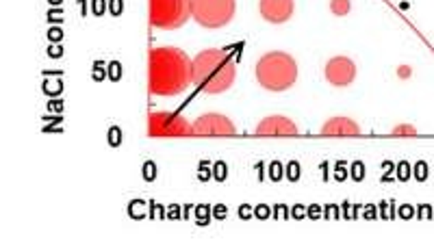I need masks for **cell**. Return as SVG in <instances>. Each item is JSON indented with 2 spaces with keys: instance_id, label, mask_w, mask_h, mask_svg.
Here are the masks:
<instances>
[{
  "instance_id": "6da1fadb",
  "label": "cell",
  "mask_w": 434,
  "mask_h": 247,
  "mask_svg": "<svg viewBox=\"0 0 434 247\" xmlns=\"http://www.w3.org/2000/svg\"><path fill=\"white\" fill-rule=\"evenodd\" d=\"M150 94L154 96H178L194 83L192 61L180 48H154L150 52Z\"/></svg>"
},
{
  "instance_id": "7a4b0ae2",
  "label": "cell",
  "mask_w": 434,
  "mask_h": 247,
  "mask_svg": "<svg viewBox=\"0 0 434 247\" xmlns=\"http://www.w3.org/2000/svg\"><path fill=\"white\" fill-rule=\"evenodd\" d=\"M237 68L226 50H202L192 61L194 85L204 94H224L235 83Z\"/></svg>"
},
{
  "instance_id": "3957f363",
  "label": "cell",
  "mask_w": 434,
  "mask_h": 247,
  "mask_svg": "<svg viewBox=\"0 0 434 247\" xmlns=\"http://www.w3.org/2000/svg\"><path fill=\"white\" fill-rule=\"evenodd\" d=\"M257 80L269 91H285L298 80L295 59L287 52H267L257 64Z\"/></svg>"
},
{
  "instance_id": "277c9868",
  "label": "cell",
  "mask_w": 434,
  "mask_h": 247,
  "mask_svg": "<svg viewBox=\"0 0 434 247\" xmlns=\"http://www.w3.org/2000/svg\"><path fill=\"white\" fill-rule=\"evenodd\" d=\"M192 18V0H150V24L154 28H180Z\"/></svg>"
},
{
  "instance_id": "5b68a950",
  "label": "cell",
  "mask_w": 434,
  "mask_h": 247,
  "mask_svg": "<svg viewBox=\"0 0 434 247\" xmlns=\"http://www.w3.org/2000/svg\"><path fill=\"white\" fill-rule=\"evenodd\" d=\"M192 16L204 28H222L235 18V0H192Z\"/></svg>"
},
{
  "instance_id": "8992f818",
  "label": "cell",
  "mask_w": 434,
  "mask_h": 247,
  "mask_svg": "<svg viewBox=\"0 0 434 247\" xmlns=\"http://www.w3.org/2000/svg\"><path fill=\"white\" fill-rule=\"evenodd\" d=\"M148 135L150 137H189L194 126L178 113H150L148 117Z\"/></svg>"
},
{
  "instance_id": "52a82bcc",
  "label": "cell",
  "mask_w": 434,
  "mask_h": 247,
  "mask_svg": "<svg viewBox=\"0 0 434 247\" xmlns=\"http://www.w3.org/2000/svg\"><path fill=\"white\" fill-rule=\"evenodd\" d=\"M237 128L235 124L220 113H209V115H200L194 121V135L196 137H226V135H235Z\"/></svg>"
},
{
  "instance_id": "ba28073f",
  "label": "cell",
  "mask_w": 434,
  "mask_h": 247,
  "mask_svg": "<svg viewBox=\"0 0 434 247\" xmlns=\"http://www.w3.org/2000/svg\"><path fill=\"white\" fill-rule=\"evenodd\" d=\"M356 78V66L348 56H334L326 64V80L334 87H348Z\"/></svg>"
},
{
  "instance_id": "9c48e42d",
  "label": "cell",
  "mask_w": 434,
  "mask_h": 247,
  "mask_svg": "<svg viewBox=\"0 0 434 247\" xmlns=\"http://www.w3.org/2000/svg\"><path fill=\"white\" fill-rule=\"evenodd\" d=\"M298 133L300 131L295 126V121H291L289 117H283V115L265 117L257 126L259 137H295Z\"/></svg>"
},
{
  "instance_id": "30bf717a",
  "label": "cell",
  "mask_w": 434,
  "mask_h": 247,
  "mask_svg": "<svg viewBox=\"0 0 434 247\" xmlns=\"http://www.w3.org/2000/svg\"><path fill=\"white\" fill-rule=\"evenodd\" d=\"M261 16L271 24H283L293 16V0H261Z\"/></svg>"
},
{
  "instance_id": "8fae6325",
  "label": "cell",
  "mask_w": 434,
  "mask_h": 247,
  "mask_svg": "<svg viewBox=\"0 0 434 247\" xmlns=\"http://www.w3.org/2000/svg\"><path fill=\"white\" fill-rule=\"evenodd\" d=\"M322 135L330 137H348V135H360V126L350 117H332L324 124Z\"/></svg>"
},
{
  "instance_id": "7c38bea8",
  "label": "cell",
  "mask_w": 434,
  "mask_h": 247,
  "mask_svg": "<svg viewBox=\"0 0 434 247\" xmlns=\"http://www.w3.org/2000/svg\"><path fill=\"white\" fill-rule=\"evenodd\" d=\"M211 217H213V208L211 206H206V204L196 206V224L198 226H209Z\"/></svg>"
},
{
  "instance_id": "4fadbf2b",
  "label": "cell",
  "mask_w": 434,
  "mask_h": 247,
  "mask_svg": "<svg viewBox=\"0 0 434 247\" xmlns=\"http://www.w3.org/2000/svg\"><path fill=\"white\" fill-rule=\"evenodd\" d=\"M350 7V0H330V11L334 16H348Z\"/></svg>"
},
{
  "instance_id": "5bb4252c",
  "label": "cell",
  "mask_w": 434,
  "mask_h": 247,
  "mask_svg": "<svg viewBox=\"0 0 434 247\" xmlns=\"http://www.w3.org/2000/svg\"><path fill=\"white\" fill-rule=\"evenodd\" d=\"M365 174H367L365 163H363V161H354L352 167H350V178H352L354 182H363V180H365Z\"/></svg>"
},
{
  "instance_id": "9a60e30c",
  "label": "cell",
  "mask_w": 434,
  "mask_h": 247,
  "mask_svg": "<svg viewBox=\"0 0 434 247\" xmlns=\"http://www.w3.org/2000/svg\"><path fill=\"white\" fill-rule=\"evenodd\" d=\"M157 174H159V169H157V163H154V161H146V163H143L141 176H143V180H146V182H152V180H157Z\"/></svg>"
},
{
  "instance_id": "2e32d148",
  "label": "cell",
  "mask_w": 434,
  "mask_h": 247,
  "mask_svg": "<svg viewBox=\"0 0 434 247\" xmlns=\"http://www.w3.org/2000/svg\"><path fill=\"white\" fill-rule=\"evenodd\" d=\"M122 72H124V68H122L119 61H111V64L107 66V78L113 83H117L122 78Z\"/></svg>"
},
{
  "instance_id": "e0dca14e",
  "label": "cell",
  "mask_w": 434,
  "mask_h": 247,
  "mask_svg": "<svg viewBox=\"0 0 434 247\" xmlns=\"http://www.w3.org/2000/svg\"><path fill=\"white\" fill-rule=\"evenodd\" d=\"M61 91H64V83H61V80H54V83L46 80V83H44V94H46V96L57 98V96H61Z\"/></svg>"
},
{
  "instance_id": "ac0fdd59",
  "label": "cell",
  "mask_w": 434,
  "mask_h": 247,
  "mask_svg": "<svg viewBox=\"0 0 434 247\" xmlns=\"http://www.w3.org/2000/svg\"><path fill=\"white\" fill-rule=\"evenodd\" d=\"M226 178H228V167H226V163H224V161H217V163L213 165V180L224 182Z\"/></svg>"
},
{
  "instance_id": "d6986e66",
  "label": "cell",
  "mask_w": 434,
  "mask_h": 247,
  "mask_svg": "<svg viewBox=\"0 0 434 247\" xmlns=\"http://www.w3.org/2000/svg\"><path fill=\"white\" fill-rule=\"evenodd\" d=\"M411 176H413V174H411V165H409L406 161H399V165L395 167V178H397L399 182H406Z\"/></svg>"
},
{
  "instance_id": "ffe728a7",
  "label": "cell",
  "mask_w": 434,
  "mask_h": 247,
  "mask_svg": "<svg viewBox=\"0 0 434 247\" xmlns=\"http://www.w3.org/2000/svg\"><path fill=\"white\" fill-rule=\"evenodd\" d=\"M300 171H302V169H300V163H298V161H289L285 176H287V178H289L291 182H298V180H300V176H302Z\"/></svg>"
},
{
  "instance_id": "44dd1931",
  "label": "cell",
  "mask_w": 434,
  "mask_h": 247,
  "mask_svg": "<svg viewBox=\"0 0 434 247\" xmlns=\"http://www.w3.org/2000/svg\"><path fill=\"white\" fill-rule=\"evenodd\" d=\"M105 11H109V0H91V13L105 16Z\"/></svg>"
},
{
  "instance_id": "7402d4cb",
  "label": "cell",
  "mask_w": 434,
  "mask_h": 247,
  "mask_svg": "<svg viewBox=\"0 0 434 247\" xmlns=\"http://www.w3.org/2000/svg\"><path fill=\"white\" fill-rule=\"evenodd\" d=\"M269 178H271L274 182H278V180L285 178V169H283V165L278 163V161H274V163L269 165Z\"/></svg>"
},
{
  "instance_id": "603a6c76",
  "label": "cell",
  "mask_w": 434,
  "mask_h": 247,
  "mask_svg": "<svg viewBox=\"0 0 434 247\" xmlns=\"http://www.w3.org/2000/svg\"><path fill=\"white\" fill-rule=\"evenodd\" d=\"M105 76H107V68H105V64H102V61H96V64H94V72H91V78H94L96 83H102Z\"/></svg>"
},
{
  "instance_id": "cb8c5ba5",
  "label": "cell",
  "mask_w": 434,
  "mask_h": 247,
  "mask_svg": "<svg viewBox=\"0 0 434 247\" xmlns=\"http://www.w3.org/2000/svg\"><path fill=\"white\" fill-rule=\"evenodd\" d=\"M109 145H111V147L122 145V128H119V126H111V128H109Z\"/></svg>"
},
{
  "instance_id": "d4e9b609",
  "label": "cell",
  "mask_w": 434,
  "mask_h": 247,
  "mask_svg": "<svg viewBox=\"0 0 434 247\" xmlns=\"http://www.w3.org/2000/svg\"><path fill=\"white\" fill-rule=\"evenodd\" d=\"M146 202H141V200H133L131 204H129V215H131V219H143V212H137V208H141Z\"/></svg>"
},
{
  "instance_id": "484cf974",
  "label": "cell",
  "mask_w": 434,
  "mask_h": 247,
  "mask_svg": "<svg viewBox=\"0 0 434 247\" xmlns=\"http://www.w3.org/2000/svg\"><path fill=\"white\" fill-rule=\"evenodd\" d=\"M413 176H415L419 182L428 180V165H426L423 161H417V165H415V169H413Z\"/></svg>"
},
{
  "instance_id": "4316f807",
  "label": "cell",
  "mask_w": 434,
  "mask_h": 247,
  "mask_svg": "<svg viewBox=\"0 0 434 247\" xmlns=\"http://www.w3.org/2000/svg\"><path fill=\"white\" fill-rule=\"evenodd\" d=\"M148 204H150V208H152V210H150V219H157V217L163 219V217H168V215L163 212V206H159L157 202H148Z\"/></svg>"
},
{
  "instance_id": "83f0119b",
  "label": "cell",
  "mask_w": 434,
  "mask_h": 247,
  "mask_svg": "<svg viewBox=\"0 0 434 247\" xmlns=\"http://www.w3.org/2000/svg\"><path fill=\"white\" fill-rule=\"evenodd\" d=\"M209 163L206 161H200V171H198V180L200 182H206L209 178H213V169H206Z\"/></svg>"
},
{
  "instance_id": "f1b7e54d",
  "label": "cell",
  "mask_w": 434,
  "mask_h": 247,
  "mask_svg": "<svg viewBox=\"0 0 434 247\" xmlns=\"http://www.w3.org/2000/svg\"><path fill=\"white\" fill-rule=\"evenodd\" d=\"M274 217H276V219H278V217H281V219H289L291 212H289V208H287L285 204H278V206H274Z\"/></svg>"
},
{
  "instance_id": "f546056e",
  "label": "cell",
  "mask_w": 434,
  "mask_h": 247,
  "mask_svg": "<svg viewBox=\"0 0 434 247\" xmlns=\"http://www.w3.org/2000/svg\"><path fill=\"white\" fill-rule=\"evenodd\" d=\"M348 178V171H346V161H339L336 163V171H334V180L336 182H344Z\"/></svg>"
},
{
  "instance_id": "4dcf8cb0",
  "label": "cell",
  "mask_w": 434,
  "mask_h": 247,
  "mask_svg": "<svg viewBox=\"0 0 434 247\" xmlns=\"http://www.w3.org/2000/svg\"><path fill=\"white\" fill-rule=\"evenodd\" d=\"M124 11V0H109V13L111 16H122Z\"/></svg>"
},
{
  "instance_id": "1f68e13d",
  "label": "cell",
  "mask_w": 434,
  "mask_h": 247,
  "mask_svg": "<svg viewBox=\"0 0 434 247\" xmlns=\"http://www.w3.org/2000/svg\"><path fill=\"white\" fill-rule=\"evenodd\" d=\"M213 217L215 219H226L228 217V208L224 206V204H217V206H213Z\"/></svg>"
},
{
  "instance_id": "d6a6232c",
  "label": "cell",
  "mask_w": 434,
  "mask_h": 247,
  "mask_svg": "<svg viewBox=\"0 0 434 247\" xmlns=\"http://www.w3.org/2000/svg\"><path fill=\"white\" fill-rule=\"evenodd\" d=\"M269 215H271V210H269V206H265V204H259V206L254 208V217H257V219H269Z\"/></svg>"
},
{
  "instance_id": "836d02e7",
  "label": "cell",
  "mask_w": 434,
  "mask_h": 247,
  "mask_svg": "<svg viewBox=\"0 0 434 247\" xmlns=\"http://www.w3.org/2000/svg\"><path fill=\"white\" fill-rule=\"evenodd\" d=\"M324 217H326V219H330V217H332V219H339V217H341V215H339V206H336V204H328V206L324 208Z\"/></svg>"
},
{
  "instance_id": "e575fe53",
  "label": "cell",
  "mask_w": 434,
  "mask_h": 247,
  "mask_svg": "<svg viewBox=\"0 0 434 247\" xmlns=\"http://www.w3.org/2000/svg\"><path fill=\"white\" fill-rule=\"evenodd\" d=\"M306 217H311V219H322L324 215H322V206L313 204V206H308L306 208Z\"/></svg>"
},
{
  "instance_id": "d590c367",
  "label": "cell",
  "mask_w": 434,
  "mask_h": 247,
  "mask_svg": "<svg viewBox=\"0 0 434 247\" xmlns=\"http://www.w3.org/2000/svg\"><path fill=\"white\" fill-rule=\"evenodd\" d=\"M48 40H50V44H59L61 40H64V30H61V28H50L48 30Z\"/></svg>"
},
{
  "instance_id": "8d00e7d4",
  "label": "cell",
  "mask_w": 434,
  "mask_h": 247,
  "mask_svg": "<svg viewBox=\"0 0 434 247\" xmlns=\"http://www.w3.org/2000/svg\"><path fill=\"white\" fill-rule=\"evenodd\" d=\"M413 215H415V210H413V206H411V204L399 206V217H401V219H411Z\"/></svg>"
},
{
  "instance_id": "74e56055",
  "label": "cell",
  "mask_w": 434,
  "mask_h": 247,
  "mask_svg": "<svg viewBox=\"0 0 434 247\" xmlns=\"http://www.w3.org/2000/svg\"><path fill=\"white\" fill-rule=\"evenodd\" d=\"M252 215H254V210L247 206V204H241V206H239V217H241V219H250Z\"/></svg>"
},
{
  "instance_id": "f35d334b",
  "label": "cell",
  "mask_w": 434,
  "mask_h": 247,
  "mask_svg": "<svg viewBox=\"0 0 434 247\" xmlns=\"http://www.w3.org/2000/svg\"><path fill=\"white\" fill-rule=\"evenodd\" d=\"M291 217H295V219H304V217H306V208H304L302 204H295L293 210H291Z\"/></svg>"
},
{
  "instance_id": "ab89813d",
  "label": "cell",
  "mask_w": 434,
  "mask_h": 247,
  "mask_svg": "<svg viewBox=\"0 0 434 247\" xmlns=\"http://www.w3.org/2000/svg\"><path fill=\"white\" fill-rule=\"evenodd\" d=\"M376 208H378V206H374V204H367V206H365V210H363L365 219H376V215H378V212H376Z\"/></svg>"
},
{
  "instance_id": "60d3db41",
  "label": "cell",
  "mask_w": 434,
  "mask_h": 247,
  "mask_svg": "<svg viewBox=\"0 0 434 247\" xmlns=\"http://www.w3.org/2000/svg\"><path fill=\"white\" fill-rule=\"evenodd\" d=\"M178 208H180V206H170V208H168V219H182V215H180Z\"/></svg>"
},
{
  "instance_id": "b9f144b4",
  "label": "cell",
  "mask_w": 434,
  "mask_h": 247,
  "mask_svg": "<svg viewBox=\"0 0 434 247\" xmlns=\"http://www.w3.org/2000/svg\"><path fill=\"white\" fill-rule=\"evenodd\" d=\"M48 56H50V59L64 56V48H61V46H50V48H48Z\"/></svg>"
},
{
  "instance_id": "7bdbcfd3",
  "label": "cell",
  "mask_w": 434,
  "mask_h": 247,
  "mask_svg": "<svg viewBox=\"0 0 434 247\" xmlns=\"http://www.w3.org/2000/svg\"><path fill=\"white\" fill-rule=\"evenodd\" d=\"M393 133L395 135H415V128H411V126H397Z\"/></svg>"
},
{
  "instance_id": "ee69618b",
  "label": "cell",
  "mask_w": 434,
  "mask_h": 247,
  "mask_svg": "<svg viewBox=\"0 0 434 247\" xmlns=\"http://www.w3.org/2000/svg\"><path fill=\"white\" fill-rule=\"evenodd\" d=\"M48 109L52 111H57V113H61V111H64V102H61V100H50V104H48Z\"/></svg>"
},
{
  "instance_id": "f6af8a7d",
  "label": "cell",
  "mask_w": 434,
  "mask_h": 247,
  "mask_svg": "<svg viewBox=\"0 0 434 247\" xmlns=\"http://www.w3.org/2000/svg\"><path fill=\"white\" fill-rule=\"evenodd\" d=\"M419 208H421V210L417 212V217L423 219V217H430V215H432V212H430V206H419Z\"/></svg>"
},
{
  "instance_id": "bcb514c9",
  "label": "cell",
  "mask_w": 434,
  "mask_h": 247,
  "mask_svg": "<svg viewBox=\"0 0 434 247\" xmlns=\"http://www.w3.org/2000/svg\"><path fill=\"white\" fill-rule=\"evenodd\" d=\"M341 208H344V217H346V219H348V217H352V210H350V208H352V204H350V202H344V206H341Z\"/></svg>"
},
{
  "instance_id": "7dc6e473",
  "label": "cell",
  "mask_w": 434,
  "mask_h": 247,
  "mask_svg": "<svg viewBox=\"0 0 434 247\" xmlns=\"http://www.w3.org/2000/svg\"><path fill=\"white\" fill-rule=\"evenodd\" d=\"M380 215H382V219H391V215L387 212V202H380Z\"/></svg>"
},
{
  "instance_id": "c3c4849f",
  "label": "cell",
  "mask_w": 434,
  "mask_h": 247,
  "mask_svg": "<svg viewBox=\"0 0 434 247\" xmlns=\"http://www.w3.org/2000/svg\"><path fill=\"white\" fill-rule=\"evenodd\" d=\"M50 5H61V0H48Z\"/></svg>"
}]
</instances>
